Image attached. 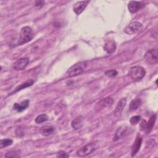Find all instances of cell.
<instances>
[{"mask_svg": "<svg viewBox=\"0 0 158 158\" xmlns=\"http://www.w3.org/2000/svg\"><path fill=\"white\" fill-rule=\"evenodd\" d=\"M141 101L139 98H136L135 99L132 100L130 103L129 109L130 111H135L141 105Z\"/></svg>", "mask_w": 158, "mask_h": 158, "instance_id": "obj_17", "label": "cell"}, {"mask_svg": "<svg viewBox=\"0 0 158 158\" xmlns=\"http://www.w3.org/2000/svg\"><path fill=\"white\" fill-rule=\"evenodd\" d=\"M127 103V99L126 98H122L117 103L116 107H115V109L114 111V114L115 115L116 117H119L120 115V114H122L123 108L125 107V105Z\"/></svg>", "mask_w": 158, "mask_h": 158, "instance_id": "obj_12", "label": "cell"}, {"mask_svg": "<svg viewBox=\"0 0 158 158\" xmlns=\"http://www.w3.org/2000/svg\"><path fill=\"white\" fill-rule=\"evenodd\" d=\"M48 120V117L46 114H43L38 115L35 118V122L38 124L44 122Z\"/></svg>", "mask_w": 158, "mask_h": 158, "instance_id": "obj_22", "label": "cell"}, {"mask_svg": "<svg viewBox=\"0 0 158 158\" xmlns=\"http://www.w3.org/2000/svg\"><path fill=\"white\" fill-rule=\"evenodd\" d=\"M144 60L149 64H156L158 62L157 49H152L147 51L144 55Z\"/></svg>", "mask_w": 158, "mask_h": 158, "instance_id": "obj_6", "label": "cell"}, {"mask_svg": "<svg viewBox=\"0 0 158 158\" xmlns=\"http://www.w3.org/2000/svg\"><path fill=\"white\" fill-rule=\"evenodd\" d=\"M12 143H13V141L11 139H9V138L2 139L0 141V148L2 149L5 147L9 146L11 145Z\"/></svg>", "mask_w": 158, "mask_h": 158, "instance_id": "obj_21", "label": "cell"}, {"mask_svg": "<svg viewBox=\"0 0 158 158\" xmlns=\"http://www.w3.org/2000/svg\"><path fill=\"white\" fill-rule=\"evenodd\" d=\"M146 71L144 68L140 66H134L129 71L130 78L134 81H140L145 76Z\"/></svg>", "mask_w": 158, "mask_h": 158, "instance_id": "obj_3", "label": "cell"}, {"mask_svg": "<svg viewBox=\"0 0 158 158\" xmlns=\"http://www.w3.org/2000/svg\"><path fill=\"white\" fill-rule=\"evenodd\" d=\"M118 74V72L117 70H107L105 72V75L108 77H110V78H114L115 77H116Z\"/></svg>", "mask_w": 158, "mask_h": 158, "instance_id": "obj_23", "label": "cell"}, {"mask_svg": "<svg viewBox=\"0 0 158 158\" xmlns=\"http://www.w3.org/2000/svg\"><path fill=\"white\" fill-rule=\"evenodd\" d=\"M143 25L139 22H133L128 25L124 29L125 33L128 35H135L139 33L143 29Z\"/></svg>", "mask_w": 158, "mask_h": 158, "instance_id": "obj_5", "label": "cell"}, {"mask_svg": "<svg viewBox=\"0 0 158 158\" xmlns=\"http://www.w3.org/2000/svg\"><path fill=\"white\" fill-rule=\"evenodd\" d=\"M56 157H69V154H68V153H67L65 151H58L57 152Z\"/></svg>", "mask_w": 158, "mask_h": 158, "instance_id": "obj_25", "label": "cell"}, {"mask_svg": "<svg viewBox=\"0 0 158 158\" xmlns=\"http://www.w3.org/2000/svg\"><path fill=\"white\" fill-rule=\"evenodd\" d=\"M87 63L86 62H79L73 65L67 71L66 74L69 77H73L81 74L86 68Z\"/></svg>", "mask_w": 158, "mask_h": 158, "instance_id": "obj_2", "label": "cell"}, {"mask_svg": "<svg viewBox=\"0 0 158 158\" xmlns=\"http://www.w3.org/2000/svg\"><path fill=\"white\" fill-rule=\"evenodd\" d=\"M140 128H141V130H144L145 129H146V127H147V123L144 120H143L141 123H140Z\"/></svg>", "mask_w": 158, "mask_h": 158, "instance_id": "obj_28", "label": "cell"}, {"mask_svg": "<svg viewBox=\"0 0 158 158\" xmlns=\"http://www.w3.org/2000/svg\"><path fill=\"white\" fill-rule=\"evenodd\" d=\"M141 143H142V138L141 136H138L131 148V157L135 156L137 154V152L139 151Z\"/></svg>", "mask_w": 158, "mask_h": 158, "instance_id": "obj_11", "label": "cell"}, {"mask_svg": "<svg viewBox=\"0 0 158 158\" xmlns=\"http://www.w3.org/2000/svg\"><path fill=\"white\" fill-rule=\"evenodd\" d=\"M54 131V128L52 126H43L40 129V133L44 136L51 135Z\"/></svg>", "mask_w": 158, "mask_h": 158, "instance_id": "obj_16", "label": "cell"}, {"mask_svg": "<svg viewBox=\"0 0 158 158\" xmlns=\"http://www.w3.org/2000/svg\"><path fill=\"white\" fill-rule=\"evenodd\" d=\"M89 2V1H81L77 2L74 4L73 7L74 12L77 15H80L85 9Z\"/></svg>", "mask_w": 158, "mask_h": 158, "instance_id": "obj_8", "label": "cell"}, {"mask_svg": "<svg viewBox=\"0 0 158 158\" xmlns=\"http://www.w3.org/2000/svg\"><path fill=\"white\" fill-rule=\"evenodd\" d=\"M29 59L28 57H23L18 59L13 65V69L15 70L20 71L23 70L28 64Z\"/></svg>", "mask_w": 158, "mask_h": 158, "instance_id": "obj_7", "label": "cell"}, {"mask_svg": "<svg viewBox=\"0 0 158 158\" xmlns=\"http://www.w3.org/2000/svg\"><path fill=\"white\" fill-rule=\"evenodd\" d=\"M6 157H19L20 156L14 151H10L6 154Z\"/></svg>", "mask_w": 158, "mask_h": 158, "instance_id": "obj_26", "label": "cell"}, {"mask_svg": "<svg viewBox=\"0 0 158 158\" xmlns=\"http://www.w3.org/2000/svg\"><path fill=\"white\" fill-rule=\"evenodd\" d=\"M28 105H29V101L27 99L22 101L20 104L15 103L13 106V107H14V109L17 110V112H22L28 107Z\"/></svg>", "mask_w": 158, "mask_h": 158, "instance_id": "obj_14", "label": "cell"}, {"mask_svg": "<svg viewBox=\"0 0 158 158\" xmlns=\"http://www.w3.org/2000/svg\"><path fill=\"white\" fill-rule=\"evenodd\" d=\"M104 49L108 54L113 53L116 49V44L115 41L112 40H109L106 41L104 46Z\"/></svg>", "mask_w": 158, "mask_h": 158, "instance_id": "obj_13", "label": "cell"}, {"mask_svg": "<svg viewBox=\"0 0 158 158\" xmlns=\"http://www.w3.org/2000/svg\"><path fill=\"white\" fill-rule=\"evenodd\" d=\"M129 129V127L125 126V125H122L120 126V127H118L115 132L114 138L113 139V140L114 141L121 139L122 137L125 136L128 132V130Z\"/></svg>", "mask_w": 158, "mask_h": 158, "instance_id": "obj_10", "label": "cell"}, {"mask_svg": "<svg viewBox=\"0 0 158 158\" xmlns=\"http://www.w3.org/2000/svg\"><path fill=\"white\" fill-rule=\"evenodd\" d=\"M33 83H34V81H33V80H28L26 81L25 83H23L21 84L20 85L18 86L15 88V89L14 90V91L13 93H16V92L19 91V90H21V89H23V88H27V87H28V86H31V85L33 84Z\"/></svg>", "mask_w": 158, "mask_h": 158, "instance_id": "obj_19", "label": "cell"}, {"mask_svg": "<svg viewBox=\"0 0 158 158\" xmlns=\"http://www.w3.org/2000/svg\"><path fill=\"white\" fill-rule=\"evenodd\" d=\"M83 124V119L81 117H78L72 120L71 125L75 130H78L81 128Z\"/></svg>", "mask_w": 158, "mask_h": 158, "instance_id": "obj_15", "label": "cell"}, {"mask_svg": "<svg viewBox=\"0 0 158 158\" xmlns=\"http://www.w3.org/2000/svg\"><path fill=\"white\" fill-rule=\"evenodd\" d=\"M45 4V2L44 1H36L35 2V6L37 7H41L42 6H43Z\"/></svg>", "mask_w": 158, "mask_h": 158, "instance_id": "obj_27", "label": "cell"}, {"mask_svg": "<svg viewBox=\"0 0 158 158\" xmlns=\"http://www.w3.org/2000/svg\"><path fill=\"white\" fill-rule=\"evenodd\" d=\"M114 102V100L111 98H106L102 99L100 102H98V104L101 107H110Z\"/></svg>", "mask_w": 158, "mask_h": 158, "instance_id": "obj_18", "label": "cell"}, {"mask_svg": "<svg viewBox=\"0 0 158 158\" xmlns=\"http://www.w3.org/2000/svg\"><path fill=\"white\" fill-rule=\"evenodd\" d=\"M143 6L144 5L142 2L135 1H130L128 4V9L129 11L132 14L136 13L139 11L143 7Z\"/></svg>", "mask_w": 158, "mask_h": 158, "instance_id": "obj_9", "label": "cell"}, {"mask_svg": "<svg viewBox=\"0 0 158 158\" xmlns=\"http://www.w3.org/2000/svg\"><path fill=\"white\" fill-rule=\"evenodd\" d=\"M140 118H141V117L139 115H135V116H133L132 117L130 120V122L131 125H135L136 124H137L139 120H140Z\"/></svg>", "mask_w": 158, "mask_h": 158, "instance_id": "obj_24", "label": "cell"}, {"mask_svg": "<svg viewBox=\"0 0 158 158\" xmlns=\"http://www.w3.org/2000/svg\"><path fill=\"white\" fill-rule=\"evenodd\" d=\"M33 38V33L32 28L28 26L23 27L20 32L19 38L18 40V44L22 45L30 41Z\"/></svg>", "mask_w": 158, "mask_h": 158, "instance_id": "obj_1", "label": "cell"}, {"mask_svg": "<svg viewBox=\"0 0 158 158\" xmlns=\"http://www.w3.org/2000/svg\"><path fill=\"white\" fill-rule=\"evenodd\" d=\"M97 148V146L94 143H89L81 147L77 151V154L79 157H85L93 152Z\"/></svg>", "mask_w": 158, "mask_h": 158, "instance_id": "obj_4", "label": "cell"}, {"mask_svg": "<svg viewBox=\"0 0 158 158\" xmlns=\"http://www.w3.org/2000/svg\"><path fill=\"white\" fill-rule=\"evenodd\" d=\"M156 115L154 114V115H152V116L151 117L148 123H147L146 129H147V132H148V133H149V132L151 131L152 127H154V123H155V122H156Z\"/></svg>", "mask_w": 158, "mask_h": 158, "instance_id": "obj_20", "label": "cell"}]
</instances>
